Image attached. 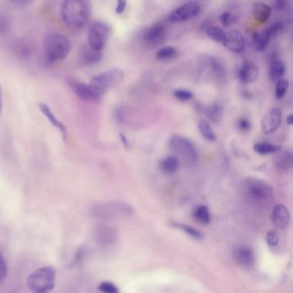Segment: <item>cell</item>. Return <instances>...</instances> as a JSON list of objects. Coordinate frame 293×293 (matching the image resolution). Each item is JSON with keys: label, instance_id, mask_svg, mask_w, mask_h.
Returning <instances> with one entry per match:
<instances>
[{"label": "cell", "instance_id": "5", "mask_svg": "<svg viewBox=\"0 0 293 293\" xmlns=\"http://www.w3.org/2000/svg\"><path fill=\"white\" fill-rule=\"evenodd\" d=\"M124 77L123 70L120 68H113L95 75L90 79V84L99 93L103 96V94L109 88L121 82L124 79Z\"/></svg>", "mask_w": 293, "mask_h": 293}, {"label": "cell", "instance_id": "9", "mask_svg": "<svg viewBox=\"0 0 293 293\" xmlns=\"http://www.w3.org/2000/svg\"><path fill=\"white\" fill-rule=\"evenodd\" d=\"M66 80L74 93L84 101L96 102L102 98V95L96 89H94L90 84H85L71 77H68Z\"/></svg>", "mask_w": 293, "mask_h": 293}, {"label": "cell", "instance_id": "18", "mask_svg": "<svg viewBox=\"0 0 293 293\" xmlns=\"http://www.w3.org/2000/svg\"><path fill=\"white\" fill-rule=\"evenodd\" d=\"M271 13L272 9L270 6L262 1H257L252 6V14L258 23H267L270 18Z\"/></svg>", "mask_w": 293, "mask_h": 293}, {"label": "cell", "instance_id": "11", "mask_svg": "<svg viewBox=\"0 0 293 293\" xmlns=\"http://www.w3.org/2000/svg\"><path fill=\"white\" fill-rule=\"evenodd\" d=\"M144 39L147 45L152 48L160 46L166 39V26L163 23L153 24L144 33Z\"/></svg>", "mask_w": 293, "mask_h": 293}, {"label": "cell", "instance_id": "4", "mask_svg": "<svg viewBox=\"0 0 293 293\" xmlns=\"http://www.w3.org/2000/svg\"><path fill=\"white\" fill-rule=\"evenodd\" d=\"M55 278L56 271L53 267L39 268L28 277L27 285L34 292H49L54 288Z\"/></svg>", "mask_w": 293, "mask_h": 293}, {"label": "cell", "instance_id": "46", "mask_svg": "<svg viewBox=\"0 0 293 293\" xmlns=\"http://www.w3.org/2000/svg\"><path fill=\"white\" fill-rule=\"evenodd\" d=\"M286 121H287V123L289 125H292L293 124V115H289L287 116V118H286Z\"/></svg>", "mask_w": 293, "mask_h": 293}, {"label": "cell", "instance_id": "12", "mask_svg": "<svg viewBox=\"0 0 293 293\" xmlns=\"http://www.w3.org/2000/svg\"><path fill=\"white\" fill-rule=\"evenodd\" d=\"M282 112L279 107H273L262 121V130L265 134L274 133L281 124Z\"/></svg>", "mask_w": 293, "mask_h": 293}, {"label": "cell", "instance_id": "24", "mask_svg": "<svg viewBox=\"0 0 293 293\" xmlns=\"http://www.w3.org/2000/svg\"><path fill=\"white\" fill-rule=\"evenodd\" d=\"M156 59L160 61H166L170 59H175L179 56V51L177 48L173 46H164L159 48L155 54Z\"/></svg>", "mask_w": 293, "mask_h": 293}, {"label": "cell", "instance_id": "22", "mask_svg": "<svg viewBox=\"0 0 293 293\" xmlns=\"http://www.w3.org/2000/svg\"><path fill=\"white\" fill-rule=\"evenodd\" d=\"M285 65L281 59H274L272 61L269 68V77L272 82H278L283 79L285 74Z\"/></svg>", "mask_w": 293, "mask_h": 293}, {"label": "cell", "instance_id": "35", "mask_svg": "<svg viewBox=\"0 0 293 293\" xmlns=\"http://www.w3.org/2000/svg\"><path fill=\"white\" fill-rule=\"evenodd\" d=\"M237 21V17L230 12H225L219 16V22L224 28H229L233 25Z\"/></svg>", "mask_w": 293, "mask_h": 293}, {"label": "cell", "instance_id": "27", "mask_svg": "<svg viewBox=\"0 0 293 293\" xmlns=\"http://www.w3.org/2000/svg\"><path fill=\"white\" fill-rule=\"evenodd\" d=\"M97 240L102 243H111L116 239V231L110 227H101L97 231Z\"/></svg>", "mask_w": 293, "mask_h": 293}, {"label": "cell", "instance_id": "8", "mask_svg": "<svg viewBox=\"0 0 293 293\" xmlns=\"http://www.w3.org/2000/svg\"><path fill=\"white\" fill-rule=\"evenodd\" d=\"M201 6L196 1H189L170 12L169 21L171 23H180L193 19L200 14Z\"/></svg>", "mask_w": 293, "mask_h": 293}, {"label": "cell", "instance_id": "2", "mask_svg": "<svg viewBox=\"0 0 293 293\" xmlns=\"http://www.w3.org/2000/svg\"><path fill=\"white\" fill-rule=\"evenodd\" d=\"M90 10L85 0H64L61 17L68 28L79 29L87 22Z\"/></svg>", "mask_w": 293, "mask_h": 293}, {"label": "cell", "instance_id": "44", "mask_svg": "<svg viewBox=\"0 0 293 293\" xmlns=\"http://www.w3.org/2000/svg\"><path fill=\"white\" fill-rule=\"evenodd\" d=\"M33 1L34 0H10V2L17 7H25L29 6Z\"/></svg>", "mask_w": 293, "mask_h": 293}, {"label": "cell", "instance_id": "39", "mask_svg": "<svg viewBox=\"0 0 293 293\" xmlns=\"http://www.w3.org/2000/svg\"><path fill=\"white\" fill-rule=\"evenodd\" d=\"M267 242L270 247H276L279 243V236L274 231H269L267 234Z\"/></svg>", "mask_w": 293, "mask_h": 293}, {"label": "cell", "instance_id": "3", "mask_svg": "<svg viewBox=\"0 0 293 293\" xmlns=\"http://www.w3.org/2000/svg\"><path fill=\"white\" fill-rule=\"evenodd\" d=\"M71 43L63 34L52 33L45 37L43 42L44 56L48 62L54 63L63 60L70 54Z\"/></svg>", "mask_w": 293, "mask_h": 293}, {"label": "cell", "instance_id": "25", "mask_svg": "<svg viewBox=\"0 0 293 293\" xmlns=\"http://www.w3.org/2000/svg\"><path fill=\"white\" fill-rule=\"evenodd\" d=\"M159 166H160L161 170L163 172L170 175V174H174V173L176 172V170L179 169V166H180V162L176 157L170 156V157H167L161 161Z\"/></svg>", "mask_w": 293, "mask_h": 293}, {"label": "cell", "instance_id": "42", "mask_svg": "<svg viewBox=\"0 0 293 293\" xmlns=\"http://www.w3.org/2000/svg\"><path fill=\"white\" fill-rule=\"evenodd\" d=\"M10 28L9 20L5 16L0 14V34H6Z\"/></svg>", "mask_w": 293, "mask_h": 293}, {"label": "cell", "instance_id": "16", "mask_svg": "<svg viewBox=\"0 0 293 293\" xmlns=\"http://www.w3.org/2000/svg\"><path fill=\"white\" fill-rule=\"evenodd\" d=\"M272 221L274 226L278 228H285L290 221L289 209L283 204H279L274 206L273 212H272Z\"/></svg>", "mask_w": 293, "mask_h": 293}, {"label": "cell", "instance_id": "47", "mask_svg": "<svg viewBox=\"0 0 293 293\" xmlns=\"http://www.w3.org/2000/svg\"><path fill=\"white\" fill-rule=\"evenodd\" d=\"M2 111V90H1V86H0V113Z\"/></svg>", "mask_w": 293, "mask_h": 293}, {"label": "cell", "instance_id": "15", "mask_svg": "<svg viewBox=\"0 0 293 293\" xmlns=\"http://www.w3.org/2000/svg\"><path fill=\"white\" fill-rule=\"evenodd\" d=\"M237 77L242 83L251 84L254 83L259 77V68L254 62L246 60L241 65Z\"/></svg>", "mask_w": 293, "mask_h": 293}, {"label": "cell", "instance_id": "36", "mask_svg": "<svg viewBox=\"0 0 293 293\" xmlns=\"http://www.w3.org/2000/svg\"><path fill=\"white\" fill-rule=\"evenodd\" d=\"M174 96H175V98L178 99L179 101L188 102V101H190L191 99H193L194 94H193L191 90L180 88V89H176L174 91Z\"/></svg>", "mask_w": 293, "mask_h": 293}, {"label": "cell", "instance_id": "33", "mask_svg": "<svg viewBox=\"0 0 293 293\" xmlns=\"http://www.w3.org/2000/svg\"><path fill=\"white\" fill-rule=\"evenodd\" d=\"M172 226L177 227V228L182 230V231L187 233V234L189 235L190 237L195 238V239H202L203 238V235L200 233V231L196 230V229L193 228L191 226H188L186 225H182V224H173Z\"/></svg>", "mask_w": 293, "mask_h": 293}, {"label": "cell", "instance_id": "41", "mask_svg": "<svg viewBox=\"0 0 293 293\" xmlns=\"http://www.w3.org/2000/svg\"><path fill=\"white\" fill-rule=\"evenodd\" d=\"M237 127L242 132H247L251 128L250 121H248V119L244 118V117L240 118L237 121Z\"/></svg>", "mask_w": 293, "mask_h": 293}, {"label": "cell", "instance_id": "21", "mask_svg": "<svg viewBox=\"0 0 293 293\" xmlns=\"http://www.w3.org/2000/svg\"><path fill=\"white\" fill-rule=\"evenodd\" d=\"M80 58L85 65H92L101 61L102 59V51L95 50L88 46L82 50Z\"/></svg>", "mask_w": 293, "mask_h": 293}, {"label": "cell", "instance_id": "20", "mask_svg": "<svg viewBox=\"0 0 293 293\" xmlns=\"http://www.w3.org/2000/svg\"><path fill=\"white\" fill-rule=\"evenodd\" d=\"M38 107H39V109L41 110V112L47 117L48 121L51 122L52 125H53L54 127H56V128H58V129L60 131V133H62L64 138H66V136H67L66 127H65V125L63 124L61 121H59V120L57 119L56 116H54V114L53 113V111L50 109V107H48V105L45 104V103H39Z\"/></svg>", "mask_w": 293, "mask_h": 293}, {"label": "cell", "instance_id": "37", "mask_svg": "<svg viewBox=\"0 0 293 293\" xmlns=\"http://www.w3.org/2000/svg\"><path fill=\"white\" fill-rule=\"evenodd\" d=\"M98 290L103 293H117L119 290L116 285L111 282H102L98 286Z\"/></svg>", "mask_w": 293, "mask_h": 293}, {"label": "cell", "instance_id": "29", "mask_svg": "<svg viewBox=\"0 0 293 293\" xmlns=\"http://www.w3.org/2000/svg\"><path fill=\"white\" fill-rule=\"evenodd\" d=\"M194 217L195 220L202 225H207L211 221V215L206 206H200L195 211Z\"/></svg>", "mask_w": 293, "mask_h": 293}, {"label": "cell", "instance_id": "28", "mask_svg": "<svg viewBox=\"0 0 293 293\" xmlns=\"http://www.w3.org/2000/svg\"><path fill=\"white\" fill-rule=\"evenodd\" d=\"M33 49L34 48H33L31 43L28 41H23V40L17 43V48H16L17 55L22 59H28L31 56Z\"/></svg>", "mask_w": 293, "mask_h": 293}, {"label": "cell", "instance_id": "14", "mask_svg": "<svg viewBox=\"0 0 293 293\" xmlns=\"http://www.w3.org/2000/svg\"><path fill=\"white\" fill-rule=\"evenodd\" d=\"M227 36L224 47H226L229 51L234 54H241L245 50V39L241 32L238 30H230L226 32Z\"/></svg>", "mask_w": 293, "mask_h": 293}, {"label": "cell", "instance_id": "32", "mask_svg": "<svg viewBox=\"0 0 293 293\" xmlns=\"http://www.w3.org/2000/svg\"><path fill=\"white\" fill-rule=\"evenodd\" d=\"M199 130H200V133L202 134L204 138L207 139L209 141L215 140L214 133L213 131L211 129L210 125L205 121H200V123H199Z\"/></svg>", "mask_w": 293, "mask_h": 293}, {"label": "cell", "instance_id": "7", "mask_svg": "<svg viewBox=\"0 0 293 293\" xmlns=\"http://www.w3.org/2000/svg\"><path fill=\"white\" fill-rule=\"evenodd\" d=\"M97 214L106 219L121 218L123 217H129L133 213V209L129 204L124 202H112L105 204L96 210Z\"/></svg>", "mask_w": 293, "mask_h": 293}, {"label": "cell", "instance_id": "13", "mask_svg": "<svg viewBox=\"0 0 293 293\" xmlns=\"http://www.w3.org/2000/svg\"><path fill=\"white\" fill-rule=\"evenodd\" d=\"M200 64L203 65L204 67L207 68L218 81L225 80L226 79V67L223 63L219 61V59H216L214 57L204 55L200 58Z\"/></svg>", "mask_w": 293, "mask_h": 293}, {"label": "cell", "instance_id": "6", "mask_svg": "<svg viewBox=\"0 0 293 293\" xmlns=\"http://www.w3.org/2000/svg\"><path fill=\"white\" fill-rule=\"evenodd\" d=\"M110 28L107 23L97 21L92 23L88 31V43L90 48L102 51L109 38Z\"/></svg>", "mask_w": 293, "mask_h": 293}, {"label": "cell", "instance_id": "23", "mask_svg": "<svg viewBox=\"0 0 293 293\" xmlns=\"http://www.w3.org/2000/svg\"><path fill=\"white\" fill-rule=\"evenodd\" d=\"M293 158L292 153L290 151L284 152L281 154H279L277 158L275 165L277 169H279L280 171L286 172L288 170H290L292 168Z\"/></svg>", "mask_w": 293, "mask_h": 293}, {"label": "cell", "instance_id": "34", "mask_svg": "<svg viewBox=\"0 0 293 293\" xmlns=\"http://www.w3.org/2000/svg\"><path fill=\"white\" fill-rule=\"evenodd\" d=\"M206 115L210 120L217 122L222 116V108L218 104L211 105L206 109Z\"/></svg>", "mask_w": 293, "mask_h": 293}, {"label": "cell", "instance_id": "1", "mask_svg": "<svg viewBox=\"0 0 293 293\" xmlns=\"http://www.w3.org/2000/svg\"><path fill=\"white\" fill-rule=\"evenodd\" d=\"M242 193L251 206L260 210H268L274 203L273 189L267 182L249 178L242 184Z\"/></svg>", "mask_w": 293, "mask_h": 293}, {"label": "cell", "instance_id": "40", "mask_svg": "<svg viewBox=\"0 0 293 293\" xmlns=\"http://www.w3.org/2000/svg\"><path fill=\"white\" fill-rule=\"evenodd\" d=\"M7 276V265L4 257L0 254V284L6 279Z\"/></svg>", "mask_w": 293, "mask_h": 293}, {"label": "cell", "instance_id": "43", "mask_svg": "<svg viewBox=\"0 0 293 293\" xmlns=\"http://www.w3.org/2000/svg\"><path fill=\"white\" fill-rule=\"evenodd\" d=\"M127 0H117L116 8V14H122L127 8Z\"/></svg>", "mask_w": 293, "mask_h": 293}, {"label": "cell", "instance_id": "10", "mask_svg": "<svg viewBox=\"0 0 293 293\" xmlns=\"http://www.w3.org/2000/svg\"><path fill=\"white\" fill-rule=\"evenodd\" d=\"M170 146L189 164H195L197 161V151L188 138L179 135L174 136L170 140Z\"/></svg>", "mask_w": 293, "mask_h": 293}, {"label": "cell", "instance_id": "38", "mask_svg": "<svg viewBox=\"0 0 293 293\" xmlns=\"http://www.w3.org/2000/svg\"><path fill=\"white\" fill-rule=\"evenodd\" d=\"M284 29V27H283V24H282L280 22H277V23H274V24L268 28V30L269 33H270L271 37L277 36L279 35Z\"/></svg>", "mask_w": 293, "mask_h": 293}, {"label": "cell", "instance_id": "26", "mask_svg": "<svg viewBox=\"0 0 293 293\" xmlns=\"http://www.w3.org/2000/svg\"><path fill=\"white\" fill-rule=\"evenodd\" d=\"M206 35L216 43L223 45L226 43L227 34L223 28L217 26H211L206 29Z\"/></svg>", "mask_w": 293, "mask_h": 293}, {"label": "cell", "instance_id": "45", "mask_svg": "<svg viewBox=\"0 0 293 293\" xmlns=\"http://www.w3.org/2000/svg\"><path fill=\"white\" fill-rule=\"evenodd\" d=\"M285 0H277V6L279 9H283V7L285 6Z\"/></svg>", "mask_w": 293, "mask_h": 293}, {"label": "cell", "instance_id": "31", "mask_svg": "<svg viewBox=\"0 0 293 293\" xmlns=\"http://www.w3.org/2000/svg\"><path fill=\"white\" fill-rule=\"evenodd\" d=\"M277 83L276 87H275V96L277 99H282L285 96V94L287 92L290 84L288 79H279Z\"/></svg>", "mask_w": 293, "mask_h": 293}, {"label": "cell", "instance_id": "30", "mask_svg": "<svg viewBox=\"0 0 293 293\" xmlns=\"http://www.w3.org/2000/svg\"><path fill=\"white\" fill-rule=\"evenodd\" d=\"M280 148L281 147L279 145L268 144V143H258V144H254V151L262 155L276 153V152H279Z\"/></svg>", "mask_w": 293, "mask_h": 293}, {"label": "cell", "instance_id": "17", "mask_svg": "<svg viewBox=\"0 0 293 293\" xmlns=\"http://www.w3.org/2000/svg\"><path fill=\"white\" fill-rule=\"evenodd\" d=\"M235 259L243 268H250L255 262L254 251L247 246H242L235 251Z\"/></svg>", "mask_w": 293, "mask_h": 293}, {"label": "cell", "instance_id": "19", "mask_svg": "<svg viewBox=\"0 0 293 293\" xmlns=\"http://www.w3.org/2000/svg\"><path fill=\"white\" fill-rule=\"evenodd\" d=\"M272 39L271 34L268 32V28L262 30V32H257L252 35V46L254 49L259 53L265 52L268 48L270 40Z\"/></svg>", "mask_w": 293, "mask_h": 293}]
</instances>
